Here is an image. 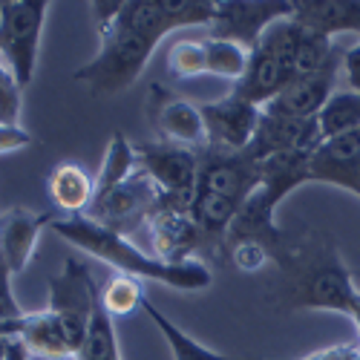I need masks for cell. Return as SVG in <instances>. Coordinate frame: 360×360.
I'll return each instance as SVG.
<instances>
[{"mask_svg":"<svg viewBox=\"0 0 360 360\" xmlns=\"http://www.w3.org/2000/svg\"><path fill=\"white\" fill-rule=\"evenodd\" d=\"M98 29V55L72 72L96 96L110 98L139 81L150 55L176 29L211 26L214 0H101L89 4Z\"/></svg>","mask_w":360,"mask_h":360,"instance_id":"obj_1","label":"cell"},{"mask_svg":"<svg viewBox=\"0 0 360 360\" xmlns=\"http://www.w3.org/2000/svg\"><path fill=\"white\" fill-rule=\"evenodd\" d=\"M52 231L67 239L70 245H75L81 254L96 257L115 268L118 274L136 277L141 283H162L176 291H202L214 283V274L202 259L191 262H165L153 254H144L139 245H133L127 236H118L98 222H93L86 214L78 217H61L52 222Z\"/></svg>","mask_w":360,"mask_h":360,"instance_id":"obj_2","label":"cell"},{"mask_svg":"<svg viewBox=\"0 0 360 360\" xmlns=\"http://www.w3.org/2000/svg\"><path fill=\"white\" fill-rule=\"evenodd\" d=\"M280 271L283 309H320L352 317L360 291L354 288L338 248H332L326 239H303V243L294 239L291 251L280 262Z\"/></svg>","mask_w":360,"mask_h":360,"instance_id":"obj_3","label":"cell"},{"mask_svg":"<svg viewBox=\"0 0 360 360\" xmlns=\"http://www.w3.org/2000/svg\"><path fill=\"white\" fill-rule=\"evenodd\" d=\"M300 32H303V26L294 18H283L268 26L259 44L251 49L248 70L233 84L231 96L257 107L271 104L283 93V86L294 78V52Z\"/></svg>","mask_w":360,"mask_h":360,"instance_id":"obj_4","label":"cell"},{"mask_svg":"<svg viewBox=\"0 0 360 360\" xmlns=\"http://www.w3.org/2000/svg\"><path fill=\"white\" fill-rule=\"evenodd\" d=\"M46 12L44 0H0V64L12 72L20 93L35 78Z\"/></svg>","mask_w":360,"mask_h":360,"instance_id":"obj_5","label":"cell"},{"mask_svg":"<svg viewBox=\"0 0 360 360\" xmlns=\"http://www.w3.org/2000/svg\"><path fill=\"white\" fill-rule=\"evenodd\" d=\"M101 288L96 285L93 274H89L86 262L81 259H67L64 271L49 283V306L46 311L58 323V328L64 332L67 343L72 346L75 357L89 335V323H93L96 306H98Z\"/></svg>","mask_w":360,"mask_h":360,"instance_id":"obj_6","label":"cell"},{"mask_svg":"<svg viewBox=\"0 0 360 360\" xmlns=\"http://www.w3.org/2000/svg\"><path fill=\"white\" fill-rule=\"evenodd\" d=\"M159 196H162L159 188L150 182L141 167H136V173L127 179V182H122L110 193L93 199L86 217L93 222H98L101 228L130 239V236L147 231V222L156 211Z\"/></svg>","mask_w":360,"mask_h":360,"instance_id":"obj_7","label":"cell"},{"mask_svg":"<svg viewBox=\"0 0 360 360\" xmlns=\"http://www.w3.org/2000/svg\"><path fill=\"white\" fill-rule=\"evenodd\" d=\"M139 167L147 179L159 188L162 196L173 202L193 205L196 182H199V153L179 144L156 141V144H139L136 147Z\"/></svg>","mask_w":360,"mask_h":360,"instance_id":"obj_8","label":"cell"},{"mask_svg":"<svg viewBox=\"0 0 360 360\" xmlns=\"http://www.w3.org/2000/svg\"><path fill=\"white\" fill-rule=\"evenodd\" d=\"M144 112L150 118V124H153V130L159 133V141L188 147V150H196V153L207 150V130H205L202 107L170 93L167 86L150 84Z\"/></svg>","mask_w":360,"mask_h":360,"instance_id":"obj_9","label":"cell"},{"mask_svg":"<svg viewBox=\"0 0 360 360\" xmlns=\"http://www.w3.org/2000/svg\"><path fill=\"white\" fill-rule=\"evenodd\" d=\"M147 236L153 257L165 262H191L199 251H205V236L191 214V205L159 196V205L147 222Z\"/></svg>","mask_w":360,"mask_h":360,"instance_id":"obj_10","label":"cell"},{"mask_svg":"<svg viewBox=\"0 0 360 360\" xmlns=\"http://www.w3.org/2000/svg\"><path fill=\"white\" fill-rule=\"evenodd\" d=\"M202 118L207 130V150L214 153H245L259 127L262 107L248 104L236 96L202 104Z\"/></svg>","mask_w":360,"mask_h":360,"instance_id":"obj_11","label":"cell"},{"mask_svg":"<svg viewBox=\"0 0 360 360\" xmlns=\"http://www.w3.org/2000/svg\"><path fill=\"white\" fill-rule=\"evenodd\" d=\"M291 15L294 0H271V4H233V0H225V4H217L211 35L254 49L268 26Z\"/></svg>","mask_w":360,"mask_h":360,"instance_id":"obj_12","label":"cell"},{"mask_svg":"<svg viewBox=\"0 0 360 360\" xmlns=\"http://www.w3.org/2000/svg\"><path fill=\"white\" fill-rule=\"evenodd\" d=\"M259 162L248 159L245 153H199V182L196 191L217 193L243 205L259 188Z\"/></svg>","mask_w":360,"mask_h":360,"instance_id":"obj_13","label":"cell"},{"mask_svg":"<svg viewBox=\"0 0 360 360\" xmlns=\"http://www.w3.org/2000/svg\"><path fill=\"white\" fill-rule=\"evenodd\" d=\"M338 70H343V55H338L326 70L314 72V75H303V78H291L283 93L265 104L262 110L271 115H283V118H300V122H309L317 118L320 110L326 107V101L335 96V78Z\"/></svg>","mask_w":360,"mask_h":360,"instance_id":"obj_14","label":"cell"},{"mask_svg":"<svg viewBox=\"0 0 360 360\" xmlns=\"http://www.w3.org/2000/svg\"><path fill=\"white\" fill-rule=\"evenodd\" d=\"M55 219H61V214H38L26 211V207H9L0 214V251H4L12 274H20L29 265L41 233L52 228Z\"/></svg>","mask_w":360,"mask_h":360,"instance_id":"obj_15","label":"cell"},{"mask_svg":"<svg viewBox=\"0 0 360 360\" xmlns=\"http://www.w3.org/2000/svg\"><path fill=\"white\" fill-rule=\"evenodd\" d=\"M0 338L4 340H18L32 357L44 360H75L72 346L67 343L64 332L58 328L52 314L46 309L41 311H26L18 320H9L0 326Z\"/></svg>","mask_w":360,"mask_h":360,"instance_id":"obj_16","label":"cell"},{"mask_svg":"<svg viewBox=\"0 0 360 360\" xmlns=\"http://www.w3.org/2000/svg\"><path fill=\"white\" fill-rule=\"evenodd\" d=\"M46 196L61 217L86 214L96 196V179L78 162H61L46 179Z\"/></svg>","mask_w":360,"mask_h":360,"instance_id":"obj_17","label":"cell"},{"mask_svg":"<svg viewBox=\"0 0 360 360\" xmlns=\"http://www.w3.org/2000/svg\"><path fill=\"white\" fill-rule=\"evenodd\" d=\"M300 26L314 29L328 38L338 32H357L360 35V4L346 0H294V15Z\"/></svg>","mask_w":360,"mask_h":360,"instance_id":"obj_18","label":"cell"},{"mask_svg":"<svg viewBox=\"0 0 360 360\" xmlns=\"http://www.w3.org/2000/svg\"><path fill=\"white\" fill-rule=\"evenodd\" d=\"M141 311L156 323V328L162 332V338L167 340L170 352H173V360H254V357H231V354H222V352H214V349H207L202 346L196 338H191L188 332H182L173 320H167L150 300L144 297V303H141Z\"/></svg>","mask_w":360,"mask_h":360,"instance_id":"obj_19","label":"cell"},{"mask_svg":"<svg viewBox=\"0 0 360 360\" xmlns=\"http://www.w3.org/2000/svg\"><path fill=\"white\" fill-rule=\"evenodd\" d=\"M317 127L323 141L338 139L346 133L360 130V93L354 89H335V96L326 101V107L317 115Z\"/></svg>","mask_w":360,"mask_h":360,"instance_id":"obj_20","label":"cell"},{"mask_svg":"<svg viewBox=\"0 0 360 360\" xmlns=\"http://www.w3.org/2000/svg\"><path fill=\"white\" fill-rule=\"evenodd\" d=\"M338 55H340V52L335 49V41H332V38L303 26V32H300V41H297V52H294V78L314 75V72L326 70Z\"/></svg>","mask_w":360,"mask_h":360,"instance_id":"obj_21","label":"cell"},{"mask_svg":"<svg viewBox=\"0 0 360 360\" xmlns=\"http://www.w3.org/2000/svg\"><path fill=\"white\" fill-rule=\"evenodd\" d=\"M75 360H122V349H118V335H115V320L101 309V294L98 306L89 323V335L78 352Z\"/></svg>","mask_w":360,"mask_h":360,"instance_id":"obj_22","label":"cell"},{"mask_svg":"<svg viewBox=\"0 0 360 360\" xmlns=\"http://www.w3.org/2000/svg\"><path fill=\"white\" fill-rule=\"evenodd\" d=\"M205 44H207V75L231 78V81H239L245 75L251 49H245L243 44L225 41V38H214V35H207Z\"/></svg>","mask_w":360,"mask_h":360,"instance_id":"obj_23","label":"cell"},{"mask_svg":"<svg viewBox=\"0 0 360 360\" xmlns=\"http://www.w3.org/2000/svg\"><path fill=\"white\" fill-rule=\"evenodd\" d=\"M141 303H144V288H141V280H136V277L115 274L101 288V309L112 320L130 317L136 309H141Z\"/></svg>","mask_w":360,"mask_h":360,"instance_id":"obj_24","label":"cell"},{"mask_svg":"<svg viewBox=\"0 0 360 360\" xmlns=\"http://www.w3.org/2000/svg\"><path fill=\"white\" fill-rule=\"evenodd\" d=\"M167 70L176 78L207 75V44L205 38H182L167 49Z\"/></svg>","mask_w":360,"mask_h":360,"instance_id":"obj_25","label":"cell"},{"mask_svg":"<svg viewBox=\"0 0 360 360\" xmlns=\"http://www.w3.org/2000/svg\"><path fill=\"white\" fill-rule=\"evenodd\" d=\"M23 314H26V309H20L18 297L12 291V268L4 257V251H0V326L9 320H18Z\"/></svg>","mask_w":360,"mask_h":360,"instance_id":"obj_26","label":"cell"},{"mask_svg":"<svg viewBox=\"0 0 360 360\" xmlns=\"http://www.w3.org/2000/svg\"><path fill=\"white\" fill-rule=\"evenodd\" d=\"M225 257L239 268V271H259V268L271 259L268 251L257 243H236V245H228L225 248Z\"/></svg>","mask_w":360,"mask_h":360,"instance_id":"obj_27","label":"cell"},{"mask_svg":"<svg viewBox=\"0 0 360 360\" xmlns=\"http://www.w3.org/2000/svg\"><path fill=\"white\" fill-rule=\"evenodd\" d=\"M20 98L18 84L0 81V124H20Z\"/></svg>","mask_w":360,"mask_h":360,"instance_id":"obj_28","label":"cell"},{"mask_svg":"<svg viewBox=\"0 0 360 360\" xmlns=\"http://www.w3.org/2000/svg\"><path fill=\"white\" fill-rule=\"evenodd\" d=\"M35 144V136L23 130L20 124H0V156L18 153V150H26Z\"/></svg>","mask_w":360,"mask_h":360,"instance_id":"obj_29","label":"cell"},{"mask_svg":"<svg viewBox=\"0 0 360 360\" xmlns=\"http://www.w3.org/2000/svg\"><path fill=\"white\" fill-rule=\"evenodd\" d=\"M326 185H335V188H343V191L360 196V162H354V165L332 173V176L326 179Z\"/></svg>","mask_w":360,"mask_h":360,"instance_id":"obj_30","label":"cell"},{"mask_svg":"<svg viewBox=\"0 0 360 360\" xmlns=\"http://www.w3.org/2000/svg\"><path fill=\"white\" fill-rule=\"evenodd\" d=\"M306 360H360V340L357 343H343V346H332V349H323Z\"/></svg>","mask_w":360,"mask_h":360,"instance_id":"obj_31","label":"cell"},{"mask_svg":"<svg viewBox=\"0 0 360 360\" xmlns=\"http://www.w3.org/2000/svg\"><path fill=\"white\" fill-rule=\"evenodd\" d=\"M343 72L349 78V89L360 93V44L343 52Z\"/></svg>","mask_w":360,"mask_h":360,"instance_id":"obj_32","label":"cell"},{"mask_svg":"<svg viewBox=\"0 0 360 360\" xmlns=\"http://www.w3.org/2000/svg\"><path fill=\"white\" fill-rule=\"evenodd\" d=\"M32 354H29L18 340H9V352H6V360H29Z\"/></svg>","mask_w":360,"mask_h":360,"instance_id":"obj_33","label":"cell"},{"mask_svg":"<svg viewBox=\"0 0 360 360\" xmlns=\"http://www.w3.org/2000/svg\"><path fill=\"white\" fill-rule=\"evenodd\" d=\"M0 81H12V84H15V78H12V72H9V70H6L4 64H0Z\"/></svg>","mask_w":360,"mask_h":360,"instance_id":"obj_34","label":"cell"},{"mask_svg":"<svg viewBox=\"0 0 360 360\" xmlns=\"http://www.w3.org/2000/svg\"><path fill=\"white\" fill-rule=\"evenodd\" d=\"M6 352H9V340L0 338V360H6Z\"/></svg>","mask_w":360,"mask_h":360,"instance_id":"obj_35","label":"cell"}]
</instances>
